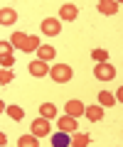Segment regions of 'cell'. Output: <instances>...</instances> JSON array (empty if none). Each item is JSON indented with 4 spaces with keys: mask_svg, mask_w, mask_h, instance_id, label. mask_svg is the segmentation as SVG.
<instances>
[{
    "mask_svg": "<svg viewBox=\"0 0 123 147\" xmlns=\"http://www.w3.org/2000/svg\"><path fill=\"white\" fill-rule=\"evenodd\" d=\"M7 142V137H5V132H0V145H5Z\"/></svg>",
    "mask_w": 123,
    "mask_h": 147,
    "instance_id": "cell-26",
    "label": "cell"
},
{
    "mask_svg": "<svg viewBox=\"0 0 123 147\" xmlns=\"http://www.w3.org/2000/svg\"><path fill=\"white\" fill-rule=\"evenodd\" d=\"M84 108H86V105L84 103H81V100H67V103H64V113H67V115H71V118H79V115H84Z\"/></svg>",
    "mask_w": 123,
    "mask_h": 147,
    "instance_id": "cell-5",
    "label": "cell"
},
{
    "mask_svg": "<svg viewBox=\"0 0 123 147\" xmlns=\"http://www.w3.org/2000/svg\"><path fill=\"white\" fill-rule=\"evenodd\" d=\"M49 76H52L57 84H67V81H71V66L69 64H54V66L49 69Z\"/></svg>",
    "mask_w": 123,
    "mask_h": 147,
    "instance_id": "cell-1",
    "label": "cell"
},
{
    "mask_svg": "<svg viewBox=\"0 0 123 147\" xmlns=\"http://www.w3.org/2000/svg\"><path fill=\"white\" fill-rule=\"evenodd\" d=\"M39 47V34H27V42L22 47V52H37Z\"/></svg>",
    "mask_w": 123,
    "mask_h": 147,
    "instance_id": "cell-16",
    "label": "cell"
},
{
    "mask_svg": "<svg viewBox=\"0 0 123 147\" xmlns=\"http://www.w3.org/2000/svg\"><path fill=\"white\" fill-rule=\"evenodd\" d=\"M89 142H91V137L86 135V132H79V130H76L74 137H71V145H74V147H86Z\"/></svg>",
    "mask_w": 123,
    "mask_h": 147,
    "instance_id": "cell-15",
    "label": "cell"
},
{
    "mask_svg": "<svg viewBox=\"0 0 123 147\" xmlns=\"http://www.w3.org/2000/svg\"><path fill=\"white\" fill-rule=\"evenodd\" d=\"M99 103H101V105H113L116 98H113L111 91H101V93H99Z\"/></svg>",
    "mask_w": 123,
    "mask_h": 147,
    "instance_id": "cell-20",
    "label": "cell"
},
{
    "mask_svg": "<svg viewBox=\"0 0 123 147\" xmlns=\"http://www.w3.org/2000/svg\"><path fill=\"white\" fill-rule=\"evenodd\" d=\"M84 115L89 118L91 123H99V120L103 118V108H101L99 103H96V105H86V108H84Z\"/></svg>",
    "mask_w": 123,
    "mask_h": 147,
    "instance_id": "cell-9",
    "label": "cell"
},
{
    "mask_svg": "<svg viewBox=\"0 0 123 147\" xmlns=\"http://www.w3.org/2000/svg\"><path fill=\"white\" fill-rule=\"evenodd\" d=\"M59 130H64V132H76V130H79V123H76V118H71V115H62V118H59Z\"/></svg>",
    "mask_w": 123,
    "mask_h": 147,
    "instance_id": "cell-8",
    "label": "cell"
},
{
    "mask_svg": "<svg viewBox=\"0 0 123 147\" xmlns=\"http://www.w3.org/2000/svg\"><path fill=\"white\" fill-rule=\"evenodd\" d=\"M12 64H15V57H12V54H7V57H0V66H3V69H10Z\"/></svg>",
    "mask_w": 123,
    "mask_h": 147,
    "instance_id": "cell-24",
    "label": "cell"
},
{
    "mask_svg": "<svg viewBox=\"0 0 123 147\" xmlns=\"http://www.w3.org/2000/svg\"><path fill=\"white\" fill-rule=\"evenodd\" d=\"M37 54H39V61H52L54 54H57V49L49 47V44H39V47H37Z\"/></svg>",
    "mask_w": 123,
    "mask_h": 147,
    "instance_id": "cell-12",
    "label": "cell"
},
{
    "mask_svg": "<svg viewBox=\"0 0 123 147\" xmlns=\"http://www.w3.org/2000/svg\"><path fill=\"white\" fill-rule=\"evenodd\" d=\"M91 57H94V59H96V64H103V61H108V52H106V49H94V52H91Z\"/></svg>",
    "mask_w": 123,
    "mask_h": 147,
    "instance_id": "cell-22",
    "label": "cell"
},
{
    "mask_svg": "<svg viewBox=\"0 0 123 147\" xmlns=\"http://www.w3.org/2000/svg\"><path fill=\"white\" fill-rule=\"evenodd\" d=\"M25 42H27V34H25V32H12V37H10V44H12V49H20V52H22Z\"/></svg>",
    "mask_w": 123,
    "mask_h": 147,
    "instance_id": "cell-14",
    "label": "cell"
},
{
    "mask_svg": "<svg viewBox=\"0 0 123 147\" xmlns=\"http://www.w3.org/2000/svg\"><path fill=\"white\" fill-rule=\"evenodd\" d=\"M69 142H71V140H69V135H67L64 130H59L57 135L52 137V145H54V147H67V145H69Z\"/></svg>",
    "mask_w": 123,
    "mask_h": 147,
    "instance_id": "cell-17",
    "label": "cell"
},
{
    "mask_svg": "<svg viewBox=\"0 0 123 147\" xmlns=\"http://www.w3.org/2000/svg\"><path fill=\"white\" fill-rule=\"evenodd\" d=\"M15 20H17V12L12 10V7H3L0 10V25H15Z\"/></svg>",
    "mask_w": 123,
    "mask_h": 147,
    "instance_id": "cell-11",
    "label": "cell"
},
{
    "mask_svg": "<svg viewBox=\"0 0 123 147\" xmlns=\"http://www.w3.org/2000/svg\"><path fill=\"white\" fill-rule=\"evenodd\" d=\"M5 113L12 118V120H22V118H25V110H22L20 105H7V108H5Z\"/></svg>",
    "mask_w": 123,
    "mask_h": 147,
    "instance_id": "cell-19",
    "label": "cell"
},
{
    "mask_svg": "<svg viewBox=\"0 0 123 147\" xmlns=\"http://www.w3.org/2000/svg\"><path fill=\"white\" fill-rule=\"evenodd\" d=\"M27 71L39 79V76H44V74H49V69H47V61H39V59H37V61H32L30 66H27Z\"/></svg>",
    "mask_w": 123,
    "mask_h": 147,
    "instance_id": "cell-10",
    "label": "cell"
},
{
    "mask_svg": "<svg viewBox=\"0 0 123 147\" xmlns=\"http://www.w3.org/2000/svg\"><path fill=\"white\" fill-rule=\"evenodd\" d=\"M30 132H32L35 137H44V135H49V120H47V118H37V120H32Z\"/></svg>",
    "mask_w": 123,
    "mask_h": 147,
    "instance_id": "cell-4",
    "label": "cell"
},
{
    "mask_svg": "<svg viewBox=\"0 0 123 147\" xmlns=\"http://www.w3.org/2000/svg\"><path fill=\"white\" fill-rule=\"evenodd\" d=\"M12 79H15V74H12L10 69H0V86H7Z\"/></svg>",
    "mask_w": 123,
    "mask_h": 147,
    "instance_id": "cell-21",
    "label": "cell"
},
{
    "mask_svg": "<svg viewBox=\"0 0 123 147\" xmlns=\"http://www.w3.org/2000/svg\"><path fill=\"white\" fill-rule=\"evenodd\" d=\"M17 145H20V147H37L39 145V137H35L32 132H30V135H22L20 140H17Z\"/></svg>",
    "mask_w": 123,
    "mask_h": 147,
    "instance_id": "cell-18",
    "label": "cell"
},
{
    "mask_svg": "<svg viewBox=\"0 0 123 147\" xmlns=\"http://www.w3.org/2000/svg\"><path fill=\"white\" fill-rule=\"evenodd\" d=\"M42 34H47V37L62 34V22H59L57 17H44L42 20Z\"/></svg>",
    "mask_w": 123,
    "mask_h": 147,
    "instance_id": "cell-2",
    "label": "cell"
},
{
    "mask_svg": "<svg viewBox=\"0 0 123 147\" xmlns=\"http://www.w3.org/2000/svg\"><path fill=\"white\" fill-rule=\"evenodd\" d=\"M7 54H12V44L0 39V57H7Z\"/></svg>",
    "mask_w": 123,
    "mask_h": 147,
    "instance_id": "cell-23",
    "label": "cell"
},
{
    "mask_svg": "<svg viewBox=\"0 0 123 147\" xmlns=\"http://www.w3.org/2000/svg\"><path fill=\"white\" fill-rule=\"evenodd\" d=\"M118 7H121V5L113 3V0H101V3L96 5V10H99V15H116Z\"/></svg>",
    "mask_w": 123,
    "mask_h": 147,
    "instance_id": "cell-7",
    "label": "cell"
},
{
    "mask_svg": "<svg viewBox=\"0 0 123 147\" xmlns=\"http://www.w3.org/2000/svg\"><path fill=\"white\" fill-rule=\"evenodd\" d=\"M76 15H79V7L71 5V3H67V5L59 7V22H62V20H64V22H71V20H76Z\"/></svg>",
    "mask_w": 123,
    "mask_h": 147,
    "instance_id": "cell-6",
    "label": "cell"
},
{
    "mask_svg": "<svg viewBox=\"0 0 123 147\" xmlns=\"http://www.w3.org/2000/svg\"><path fill=\"white\" fill-rule=\"evenodd\" d=\"M113 98H116L118 103H121V100H123V86H118V91H116V93H113Z\"/></svg>",
    "mask_w": 123,
    "mask_h": 147,
    "instance_id": "cell-25",
    "label": "cell"
},
{
    "mask_svg": "<svg viewBox=\"0 0 123 147\" xmlns=\"http://www.w3.org/2000/svg\"><path fill=\"white\" fill-rule=\"evenodd\" d=\"M5 108H7V105L3 103V100H0V113H5Z\"/></svg>",
    "mask_w": 123,
    "mask_h": 147,
    "instance_id": "cell-27",
    "label": "cell"
},
{
    "mask_svg": "<svg viewBox=\"0 0 123 147\" xmlns=\"http://www.w3.org/2000/svg\"><path fill=\"white\" fill-rule=\"evenodd\" d=\"M39 115L47 118V120L57 118V105H54V103H42V105H39Z\"/></svg>",
    "mask_w": 123,
    "mask_h": 147,
    "instance_id": "cell-13",
    "label": "cell"
},
{
    "mask_svg": "<svg viewBox=\"0 0 123 147\" xmlns=\"http://www.w3.org/2000/svg\"><path fill=\"white\" fill-rule=\"evenodd\" d=\"M94 76H96L99 81H111L113 76H116V69H113L108 61H103V64H96V69H94Z\"/></svg>",
    "mask_w": 123,
    "mask_h": 147,
    "instance_id": "cell-3",
    "label": "cell"
}]
</instances>
